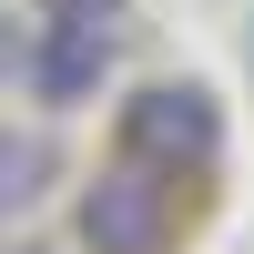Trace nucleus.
<instances>
[{
  "mask_svg": "<svg viewBox=\"0 0 254 254\" xmlns=\"http://www.w3.org/2000/svg\"><path fill=\"white\" fill-rule=\"evenodd\" d=\"M112 51H122V31H92V20H41V31L20 41V92H41L51 112H71V102H92L102 81H112Z\"/></svg>",
  "mask_w": 254,
  "mask_h": 254,
  "instance_id": "nucleus-3",
  "label": "nucleus"
},
{
  "mask_svg": "<svg viewBox=\"0 0 254 254\" xmlns=\"http://www.w3.org/2000/svg\"><path fill=\"white\" fill-rule=\"evenodd\" d=\"M41 10H51V20H92V31H122V20H132L122 0H41Z\"/></svg>",
  "mask_w": 254,
  "mask_h": 254,
  "instance_id": "nucleus-5",
  "label": "nucleus"
},
{
  "mask_svg": "<svg viewBox=\"0 0 254 254\" xmlns=\"http://www.w3.org/2000/svg\"><path fill=\"white\" fill-rule=\"evenodd\" d=\"M51 183H61V142H51V132H20V122H0V214H31Z\"/></svg>",
  "mask_w": 254,
  "mask_h": 254,
  "instance_id": "nucleus-4",
  "label": "nucleus"
},
{
  "mask_svg": "<svg viewBox=\"0 0 254 254\" xmlns=\"http://www.w3.org/2000/svg\"><path fill=\"white\" fill-rule=\"evenodd\" d=\"M224 153V102L203 81H142L122 102V163H153V173H203Z\"/></svg>",
  "mask_w": 254,
  "mask_h": 254,
  "instance_id": "nucleus-2",
  "label": "nucleus"
},
{
  "mask_svg": "<svg viewBox=\"0 0 254 254\" xmlns=\"http://www.w3.org/2000/svg\"><path fill=\"white\" fill-rule=\"evenodd\" d=\"M20 41H31V31H20L10 10H0V81H20Z\"/></svg>",
  "mask_w": 254,
  "mask_h": 254,
  "instance_id": "nucleus-6",
  "label": "nucleus"
},
{
  "mask_svg": "<svg viewBox=\"0 0 254 254\" xmlns=\"http://www.w3.org/2000/svg\"><path fill=\"white\" fill-rule=\"evenodd\" d=\"M244 51H254V10H244Z\"/></svg>",
  "mask_w": 254,
  "mask_h": 254,
  "instance_id": "nucleus-7",
  "label": "nucleus"
},
{
  "mask_svg": "<svg viewBox=\"0 0 254 254\" xmlns=\"http://www.w3.org/2000/svg\"><path fill=\"white\" fill-rule=\"evenodd\" d=\"M71 244L81 254H163L173 244V173L112 153L81 183V203H71Z\"/></svg>",
  "mask_w": 254,
  "mask_h": 254,
  "instance_id": "nucleus-1",
  "label": "nucleus"
}]
</instances>
